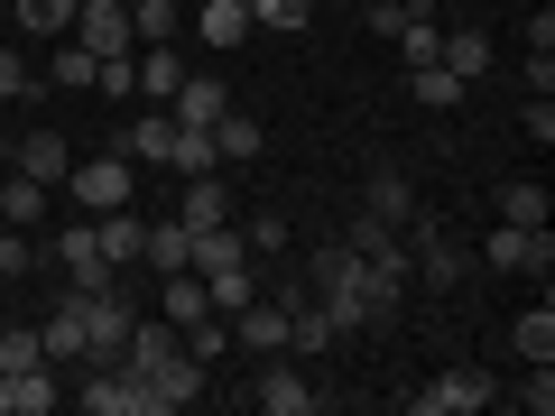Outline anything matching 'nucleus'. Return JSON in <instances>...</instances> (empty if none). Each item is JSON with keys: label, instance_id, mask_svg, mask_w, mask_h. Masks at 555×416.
<instances>
[{"label": "nucleus", "instance_id": "1", "mask_svg": "<svg viewBox=\"0 0 555 416\" xmlns=\"http://www.w3.org/2000/svg\"><path fill=\"white\" fill-rule=\"evenodd\" d=\"M500 398V379L491 370H473V361H463V370H444V379H426V389L408 398L416 416H473V407H491Z\"/></svg>", "mask_w": 555, "mask_h": 416}, {"label": "nucleus", "instance_id": "2", "mask_svg": "<svg viewBox=\"0 0 555 416\" xmlns=\"http://www.w3.org/2000/svg\"><path fill=\"white\" fill-rule=\"evenodd\" d=\"M65 195H75L83 213H112V204H130V195H139V167L112 148V158H93V167H65Z\"/></svg>", "mask_w": 555, "mask_h": 416}, {"label": "nucleus", "instance_id": "3", "mask_svg": "<svg viewBox=\"0 0 555 416\" xmlns=\"http://www.w3.org/2000/svg\"><path fill=\"white\" fill-rule=\"evenodd\" d=\"M481 259L509 269V277H546L555 269V240H546V222H500V232L481 240Z\"/></svg>", "mask_w": 555, "mask_h": 416}, {"label": "nucleus", "instance_id": "4", "mask_svg": "<svg viewBox=\"0 0 555 416\" xmlns=\"http://www.w3.org/2000/svg\"><path fill=\"white\" fill-rule=\"evenodd\" d=\"M250 398H259L269 416H315V407H324V389H315V379H306L287 352H269V370H259V389H250Z\"/></svg>", "mask_w": 555, "mask_h": 416}, {"label": "nucleus", "instance_id": "5", "mask_svg": "<svg viewBox=\"0 0 555 416\" xmlns=\"http://www.w3.org/2000/svg\"><path fill=\"white\" fill-rule=\"evenodd\" d=\"M120 342H130V306L112 287H83V361H120Z\"/></svg>", "mask_w": 555, "mask_h": 416}, {"label": "nucleus", "instance_id": "6", "mask_svg": "<svg viewBox=\"0 0 555 416\" xmlns=\"http://www.w3.org/2000/svg\"><path fill=\"white\" fill-rule=\"evenodd\" d=\"M222 112H232V83L222 75H185L177 93H167V120H177V130H214Z\"/></svg>", "mask_w": 555, "mask_h": 416}, {"label": "nucleus", "instance_id": "7", "mask_svg": "<svg viewBox=\"0 0 555 416\" xmlns=\"http://www.w3.org/2000/svg\"><path fill=\"white\" fill-rule=\"evenodd\" d=\"M204 398V361L195 352H167L158 370H149V416H177V407H195Z\"/></svg>", "mask_w": 555, "mask_h": 416}, {"label": "nucleus", "instance_id": "8", "mask_svg": "<svg viewBox=\"0 0 555 416\" xmlns=\"http://www.w3.org/2000/svg\"><path fill=\"white\" fill-rule=\"evenodd\" d=\"M47 259H56L75 287H112V259H102V240H93V222H75V232H56L47 240Z\"/></svg>", "mask_w": 555, "mask_h": 416}, {"label": "nucleus", "instance_id": "9", "mask_svg": "<svg viewBox=\"0 0 555 416\" xmlns=\"http://www.w3.org/2000/svg\"><path fill=\"white\" fill-rule=\"evenodd\" d=\"M75 28H83V47H93V56H130V10H120V0H75Z\"/></svg>", "mask_w": 555, "mask_h": 416}, {"label": "nucleus", "instance_id": "10", "mask_svg": "<svg viewBox=\"0 0 555 416\" xmlns=\"http://www.w3.org/2000/svg\"><path fill=\"white\" fill-rule=\"evenodd\" d=\"M10 167H20V177H38V185H65L75 148H65L56 130H20V139H10Z\"/></svg>", "mask_w": 555, "mask_h": 416}, {"label": "nucleus", "instance_id": "11", "mask_svg": "<svg viewBox=\"0 0 555 416\" xmlns=\"http://www.w3.org/2000/svg\"><path fill=\"white\" fill-rule=\"evenodd\" d=\"M38 342H47V370H83V287L38 324Z\"/></svg>", "mask_w": 555, "mask_h": 416}, {"label": "nucleus", "instance_id": "12", "mask_svg": "<svg viewBox=\"0 0 555 416\" xmlns=\"http://www.w3.org/2000/svg\"><path fill=\"white\" fill-rule=\"evenodd\" d=\"M56 370H47V361H38V370H0V416H47V407H56Z\"/></svg>", "mask_w": 555, "mask_h": 416}, {"label": "nucleus", "instance_id": "13", "mask_svg": "<svg viewBox=\"0 0 555 416\" xmlns=\"http://www.w3.org/2000/svg\"><path fill=\"white\" fill-rule=\"evenodd\" d=\"M93 222V240H102V259H112V269H130L139 250H149V222L130 213V204H112V213H83Z\"/></svg>", "mask_w": 555, "mask_h": 416}, {"label": "nucleus", "instance_id": "14", "mask_svg": "<svg viewBox=\"0 0 555 416\" xmlns=\"http://www.w3.org/2000/svg\"><path fill=\"white\" fill-rule=\"evenodd\" d=\"M232 342H241V352H259V361H269V352H287V306H241V315H232Z\"/></svg>", "mask_w": 555, "mask_h": 416}, {"label": "nucleus", "instance_id": "15", "mask_svg": "<svg viewBox=\"0 0 555 416\" xmlns=\"http://www.w3.org/2000/svg\"><path fill=\"white\" fill-rule=\"evenodd\" d=\"M204 139H214V158H222V177H232V167H250V158H259V120L241 112V102H232V112H222V120H214V130H204Z\"/></svg>", "mask_w": 555, "mask_h": 416}, {"label": "nucleus", "instance_id": "16", "mask_svg": "<svg viewBox=\"0 0 555 416\" xmlns=\"http://www.w3.org/2000/svg\"><path fill=\"white\" fill-rule=\"evenodd\" d=\"M444 75H463V83H481L491 75V28H444Z\"/></svg>", "mask_w": 555, "mask_h": 416}, {"label": "nucleus", "instance_id": "17", "mask_svg": "<svg viewBox=\"0 0 555 416\" xmlns=\"http://www.w3.org/2000/svg\"><path fill=\"white\" fill-rule=\"evenodd\" d=\"M139 259H149V269H158V277L195 269V232H185L177 213H167V222H149V250H139Z\"/></svg>", "mask_w": 555, "mask_h": 416}, {"label": "nucleus", "instance_id": "18", "mask_svg": "<svg viewBox=\"0 0 555 416\" xmlns=\"http://www.w3.org/2000/svg\"><path fill=\"white\" fill-rule=\"evenodd\" d=\"M177 222H185V232H214V222H232V195H222V177H185Z\"/></svg>", "mask_w": 555, "mask_h": 416}, {"label": "nucleus", "instance_id": "19", "mask_svg": "<svg viewBox=\"0 0 555 416\" xmlns=\"http://www.w3.org/2000/svg\"><path fill=\"white\" fill-rule=\"evenodd\" d=\"M167 139H177V120H167V112H139L130 139H120V158H130V167H167Z\"/></svg>", "mask_w": 555, "mask_h": 416}, {"label": "nucleus", "instance_id": "20", "mask_svg": "<svg viewBox=\"0 0 555 416\" xmlns=\"http://www.w3.org/2000/svg\"><path fill=\"white\" fill-rule=\"evenodd\" d=\"M509 352H518V361H555V306H546V297L509 324Z\"/></svg>", "mask_w": 555, "mask_h": 416}, {"label": "nucleus", "instance_id": "21", "mask_svg": "<svg viewBox=\"0 0 555 416\" xmlns=\"http://www.w3.org/2000/svg\"><path fill=\"white\" fill-rule=\"evenodd\" d=\"M177 83H185V56H177V47H139V93L158 102V112H167V93H177Z\"/></svg>", "mask_w": 555, "mask_h": 416}, {"label": "nucleus", "instance_id": "22", "mask_svg": "<svg viewBox=\"0 0 555 416\" xmlns=\"http://www.w3.org/2000/svg\"><path fill=\"white\" fill-rule=\"evenodd\" d=\"M47 195H56V185H38V177L10 167V185H0V222H28V232H38V222H47Z\"/></svg>", "mask_w": 555, "mask_h": 416}, {"label": "nucleus", "instance_id": "23", "mask_svg": "<svg viewBox=\"0 0 555 416\" xmlns=\"http://www.w3.org/2000/svg\"><path fill=\"white\" fill-rule=\"evenodd\" d=\"M195 38L204 47H241V38H250V10H241V0H204V10H195Z\"/></svg>", "mask_w": 555, "mask_h": 416}, {"label": "nucleus", "instance_id": "24", "mask_svg": "<svg viewBox=\"0 0 555 416\" xmlns=\"http://www.w3.org/2000/svg\"><path fill=\"white\" fill-rule=\"evenodd\" d=\"M195 277H204V297H214V315H241V306L259 297V287H250V259H232V269H195Z\"/></svg>", "mask_w": 555, "mask_h": 416}, {"label": "nucleus", "instance_id": "25", "mask_svg": "<svg viewBox=\"0 0 555 416\" xmlns=\"http://www.w3.org/2000/svg\"><path fill=\"white\" fill-rule=\"evenodd\" d=\"M334 315H324V306H287V352H306V361H315V352H334Z\"/></svg>", "mask_w": 555, "mask_h": 416}, {"label": "nucleus", "instance_id": "26", "mask_svg": "<svg viewBox=\"0 0 555 416\" xmlns=\"http://www.w3.org/2000/svg\"><path fill=\"white\" fill-rule=\"evenodd\" d=\"M361 213H379V222H389V232H408V213H416L408 177H398V167H379V177H371V204H361Z\"/></svg>", "mask_w": 555, "mask_h": 416}, {"label": "nucleus", "instance_id": "27", "mask_svg": "<svg viewBox=\"0 0 555 416\" xmlns=\"http://www.w3.org/2000/svg\"><path fill=\"white\" fill-rule=\"evenodd\" d=\"M177 342L204 361V370H214V361L232 352V315H195V324H177Z\"/></svg>", "mask_w": 555, "mask_h": 416}, {"label": "nucleus", "instance_id": "28", "mask_svg": "<svg viewBox=\"0 0 555 416\" xmlns=\"http://www.w3.org/2000/svg\"><path fill=\"white\" fill-rule=\"evenodd\" d=\"M130 38L139 47H177V0H130Z\"/></svg>", "mask_w": 555, "mask_h": 416}, {"label": "nucleus", "instance_id": "29", "mask_svg": "<svg viewBox=\"0 0 555 416\" xmlns=\"http://www.w3.org/2000/svg\"><path fill=\"white\" fill-rule=\"evenodd\" d=\"M38 259H47V240L28 232V222H0V277H28Z\"/></svg>", "mask_w": 555, "mask_h": 416}, {"label": "nucleus", "instance_id": "30", "mask_svg": "<svg viewBox=\"0 0 555 416\" xmlns=\"http://www.w3.org/2000/svg\"><path fill=\"white\" fill-rule=\"evenodd\" d=\"M167 167H177V177H222V158H214V139H204V130L167 139Z\"/></svg>", "mask_w": 555, "mask_h": 416}, {"label": "nucleus", "instance_id": "31", "mask_svg": "<svg viewBox=\"0 0 555 416\" xmlns=\"http://www.w3.org/2000/svg\"><path fill=\"white\" fill-rule=\"evenodd\" d=\"M509 407L518 416H555V361H528V379L509 389Z\"/></svg>", "mask_w": 555, "mask_h": 416}, {"label": "nucleus", "instance_id": "32", "mask_svg": "<svg viewBox=\"0 0 555 416\" xmlns=\"http://www.w3.org/2000/svg\"><path fill=\"white\" fill-rule=\"evenodd\" d=\"M195 315H214V297H204L195 269H177V277H167V324H195Z\"/></svg>", "mask_w": 555, "mask_h": 416}, {"label": "nucleus", "instance_id": "33", "mask_svg": "<svg viewBox=\"0 0 555 416\" xmlns=\"http://www.w3.org/2000/svg\"><path fill=\"white\" fill-rule=\"evenodd\" d=\"M408 93L426 102V112H454V102H463V75H444V65H416V75H408Z\"/></svg>", "mask_w": 555, "mask_h": 416}, {"label": "nucleus", "instance_id": "34", "mask_svg": "<svg viewBox=\"0 0 555 416\" xmlns=\"http://www.w3.org/2000/svg\"><path fill=\"white\" fill-rule=\"evenodd\" d=\"M500 222H546V185H537V177H509V185H500Z\"/></svg>", "mask_w": 555, "mask_h": 416}, {"label": "nucleus", "instance_id": "35", "mask_svg": "<svg viewBox=\"0 0 555 416\" xmlns=\"http://www.w3.org/2000/svg\"><path fill=\"white\" fill-rule=\"evenodd\" d=\"M315 20V0H250V28H278V38H297Z\"/></svg>", "mask_w": 555, "mask_h": 416}, {"label": "nucleus", "instance_id": "36", "mask_svg": "<svg viewBox=\"0 0 555 416\" xmlns=\"http://www.w3.org/2000/svg\"><path fill=\"white\" fill-rule=\"evenodd\" d=\"M38 361H47L38 324H0V370H38Z\"/></svg>", "mask_w": 555, "mask_h": 416}, {"label": "nucleus", "instance_id": "37", "mask_svg": "<svg viewBox=\"0 0 555 416\" xmlns=\"http://www.w3.org/2000/svg\"><path fill=\"white\" fill-rule=\"evenodd\" d=\"M75 28V0H20V38H56Z\"/></svg>", "mask_w": 555, "mask_h": 416}, {"label": "nucleus", "instance_id": "38", "mask_svg": "<svg viewBox=\"0 0 555 416\" xmlns=\"http://www.w3.org/2000/svg\"><path fill=\"white\" fill-rule=\"evenodd\" d=\"M10 102H38V83H28V56L0 38V112H10Z\"/></svg>", "mask_w": 555, "mask_h": 416}, {"label": "nucleus", "instance_id": "39", "mask_svg": "<svg viewBox=\"0 0 555 416\" xmlns=\"http://www.w3.org/2000/svg\"><path fill=\"white\" fill-rule=\"evenodd\" d=\"M93 47H65V56H56V75H47V83H56V93H93Z\"/></svg>", "mask_w": 555, "mask_h": 416}, {"label": "nucleus", "instance_id": "40", "mask_svg": "<svg viewBox=\"0 0 555 416\" xmlns=\"http://www.w3.org/2000/svg\"><path fill=\"white\" fill-rule=\"evenodd\" d=\"M241 250H287V222H278V213H250V232H241Z\"/></svg>", "mask_w": 555, "mask_h": 416}, {"label": "nucleus", "instance_id": "41", "mask_svg": "<svg viewBox=\"0 0 555 416\" xmlns=\"http://www.w3.org/2000/svg\"><path fill=\"white\" fill-rule=\"evenodd\" d=\"M528 139H537V148L555 139V102H546V93H528Z\"/></svg>", "mask_w": 555, "mask_h": 416}, {"label": "nucleus", "instance_id": "42", "mask_svg": "<svg viewBox=\"0 0 555 416\" xmlns=\"http://www.w3.org/2000/svg\"><path fill=\"white\" fill-rule=\"evenodd\" d=\"M398 20H436V0H389Z\"/></svg>", "mask_w": 555, "mask_h": 416}, {"label": "nucleus", "instance_id": "43", "mask_svg": "<svg viewBox=\"0 0 555 416\" xmlns=\"http://www.w3.org/2000/svg\"><path fill=\"white\" fill-rule=\"evenodd\" d=\"M241 10H250V0H241Z\"/></svg>", "mask_w": 555, "mask_h": 416}, {"label": "nucleus", "instance_id": "44", "mask_svg": "<svg viewBox=\"0 0 555 416\" xmlns=\"http://www.w3.org/2000/svg\"><path fill=\"white\" fill-rule=\"evenodd\" d=\"M120 10H130V0H120Z\"/></svg>", "mask_w": 555, "mask_h": 416}]
</instances>
